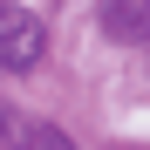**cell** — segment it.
<instances>
[{
    "instance_id": "obj_1",
    "label": "cell",
    "mask_w": 150,
    "mask_h": 150,
    "mask_svg": "<svg viewBox=\"0 0 150 150\" xmlns=\"http://www.w3.org/2000/svg\"><path fill=\"white\" fill-rule=\"evenodd\" d=\"M41 41H48V34H41V21H34V14L0 7V68H14V75H21V68H34V62H41Z\"/></svg>"
},
{
    "instance_id": "obj_2",
    "label": "cell",
    "mask_w": 150,
    "mask_h": 150,
    "mask_svg": "<svg viewBox=\"0 0 150 150\" xmlns=\"http://www.w3.org/2000/svg\"><path fill=\"white\" fill-rule=\"evenodd\" d=\"M96 14L116 41H150V0H103Z\"/></svg>"
},
{
    "instance_id": "obj_3",
    "label": "cell",
    "mask_w": 150,
    "mask_h": 150,
    "mask_svg": "<svg viewBox=\"0 0 150 150\" xmlns=\"http://www.w3.org/2000/svg\"><path fill=\"white\" fill-rule=\"evenodd\" d=\"M21 150H75L62 130H28V137H21Z\"/></svg>"
}]
</instances>
